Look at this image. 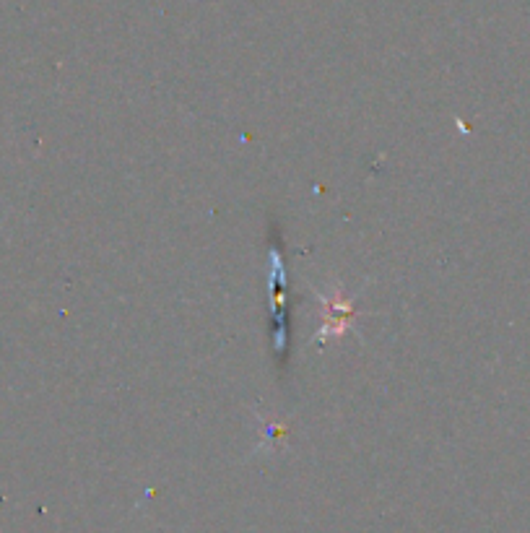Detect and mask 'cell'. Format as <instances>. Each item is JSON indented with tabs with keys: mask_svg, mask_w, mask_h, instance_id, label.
Returning a JSON list of instances; mask_svg holds the SVG:
<instances>
[{
	"mask_svg": "<svg viewBox=\"0 0 530 533\" xmlns=\"http://www.w3.org/2000/svg\"><path fill=\"white\" fill-rule=\"evenodd\" d=\"M351 315H354V305H351V299H346L343 292H336V297L330 299L323 297V328H320V336H343V333L349 331Z\"/></svg>",
	"mask_w": 530,
	"mask_h": 533,
	"instance_id": "cell-1",
	"label": "cell"
}]
</instances>
